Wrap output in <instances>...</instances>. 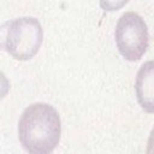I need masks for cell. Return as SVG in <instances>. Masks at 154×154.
Instances as JSON below:
<instances>
[{
	"mask_svg": "<svg viewBox=\"0 0 154 154\" xmlns=\"http://www.w3.org/2000/svg\"><path fill=\"white\" fill-rule=\"evenodd\" d=\"M135 93L141 108L147 113H154V60L143 63L138 69Z\"/></svg>",
	"mask_w": 154,
	"mask_h": 154,
	"instance_id": "277c9868",
	"label": "cell"
},
{
	"mask_svg": "<svg viewBox=\"0 0 154 154\" xmlns=\"http://www.w3.org/2000/svg\"><path fill=\"white\" fill-rule=\"evenodd\" d=\"M10 91V82L7 77L0 71V101L7 96Z\"/></svg>",
	"mask_w": 154,
	"mask_h": 154,
	"instance_id": "8992f818",
	"label": "cell"
},
{
	"mask_svg": "<svg viewBox=\"0 0 154 154\" xmlns=\"http://www.w3.org/2000/svg\"><path fill=\"white\" fill-rule=\"evenodd\" d=\"M114 40L125 60H140L149 47V31L144 19L132 11L122 14L116 25Z\"/></svg>",
	"mask_w": 154,
	"mask_h": 154,
	"instance_id": "3957f363",
	"label": "cell"
},
{
	"mask_svg": "<svg viewBox=\"0 0 154 154\" xmlns=\"http://www.w3.org/2000/svg\"><path fill=\"white\" fill-rule=\"evenodd\" d=\"M147 153H154V126L149 134L148 143H147Z\"/></svg>",
	"mask_w": 154,
	"mask_h": 154,
	"instance_id": "52a82bcc",
	"label": "cell"
},
{
	"mask_svg": "<svg viewBox=\"0 0 154 154\" xmlns=\"http://www.w3.org/2000/svg\"><path fill=\"white\" fill-rule=\"evenodd\" d=\"M99 2L100 7L105 12H113L123 8L129 2V0H99Z\"/></svg>",
	"mask_w": 154,
	"mask_h": 154,
	"instance_id": "5b68a950",
	"label": "cell"
},
{
	"mask_svg": "<svg viewBox=\"0 0 154 154\" xmlns=\"http://www.w3.org/2000/svg\"><path fill=\"white\" fill-rule=\"evenodd\" d=\"M60 135V116L49 103H32L24 109L19 118V143L22 148L30 154L52 153L59 144Z\"/></svg>",
	"mask_w": 154,
	"mask_h": 154,
	"instance_id": "6da1fadb",
	"label": "cell"
},
{
	"mask_svg": "<svg viewBox=\"0 0 154 154\" xmlns=\"http://www.w3.org/2000/svg\"><path fill=\"white\" fill-rule=\"evenodd\" d=\"M43 29L34 17H22L0 25V49L13 59L26 61L40 51Z\"/></svg>",
	"mask_w": 154,
	"mask_h": 154,
	"instance_id": "7a4b0ae2",
	"label": "cell"
}]
</instances>
